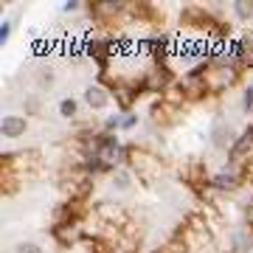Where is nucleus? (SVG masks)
<instances>
[{
	"mask_svg": "<svg viewBox=\"0 0 253 253\" xmlns=\"http://www.w3.org/2000/svg\"><path fill=\"white\" fill-rule=\"evenodd\" d=\"M251 251H253V231L242 222L231 234V253H251Z\"/></svg>",
	"mask_w": 253,
	"mask_h": 253,
	"instance_id": "8",
	"label": "nucleus"
},
{
	"mask_svg": "<svg viewBox=\"0 0 253 253\" xmlns=\"http://www.w3.org/2000/svg\"><path fill=\"white\" fill-rule=\"evenodd\" d=\"M239 68L236 65H211L206 73L208 79V87H211V93H222L228 90V87H234L236 82H239Z\"/></svg>",
	"mask_w": 253,
	"mask_h": 253,
	"instance_id": "3",
	"label": "nucleus"
},
{
	"mask_svg": "<svg viewBox=\"0 0 253 253\" xmlns=\"http://www.w3.org/2000/svg\"><path fill=\"white\" fill-rule=\"evenodd\" d=\"M11 31H14V20H3L0 23V45H9Z\"/></svg>",
	"mask_w": 253,
	"mask_h": 253,
	"instance_id": "12",
	"label": "nucleus"
},
{
	"mask_svg": "<svg viewBox=\"0 0 253 253\" xmlns=\"http://www.w3.org/2000/svg\"><path fill=\"white\" fill-rule=\"evenodd\" d=\"M138 124H141V116H138L135 110H132V113H126V116L121 118V129H124V132H129V129H135Z\"/></svg>",
	"mask_w": 253,
	"mask_h": 253,
	"instance_id": "13",
	"label": "nucleus"
},
{
	"mask_svg": "<svg viewBox=\"0 0 253 253\" xmlns=\"http://www.w3.org/2000/svg\"><path fill=\"white\" fill-rule=\"evenodd\" d=\"M0 132H3V138H9V141H17V138H23L28 132V118L26 116H14V113L3 116Z\"/></svg>",
	"mask_w": 253,
	"mask_h": 253,
	"instance_id": "6",
	"label": "nucleus"
},
{
	"mask_svg": "<svg viewBox=\"0 0 253 253\" xmlns=\"http://www.w3.org/2000/svg\"><path fill=\"white\" fill-rule=\"evenodd\" d=\"M110 101H113L110 87H104V84H99V82H93V84L84 87V104H87L90 110H104Z\"/></svg>",
	"mask_w": 253,
	"mask_h": 253,
	"instance_id": "5",
	"label": "nucleus"
},
{
	"mask_svg": "<svg viewBox=\"0 0 253 253\" xmlns=\"http://www.w3.org/2000/svg\"><path fill=\"white\" fill-rule=\"evenodd\" d=\"M251 34H253V31H251Z\"/></svg>",
	"mask_w": 253,
	"mask_h": 253,
	"instance_id": "18",
	"label": "nucleus"
},
{
	"mask_svg": "<svg viewBox=\"0 0 253 253\" xmlns=\"http://www.w3.org/2000/svg\"><path fill=\"white\" fill-rule=\"evenodd\" d=\"M14 253H45L37 242H17L14 245Z\"/></svg>",
	"mask_w": 253,
	"mask_h": 253,
	"instance_id": "14",
	"label": "nucleus"
},
{
	"mask_svg": "<svg viewBox=\"0 0 253 253\" xmlns=\"http://www.w3.org/2000/svg\"><path fill=\"white\" fill-rule=\"evenodd\" d=\"M208 138H211L214 149H219V152H228V149L234 146V141H236L239 135L234 132L231 121H222V118H217V121L211 124V129H208Z\"/></svg>",
	"mask_w": 253,
	"mask_h": 253,
	"instance_id": "4",
	"label": "nucleus"
},
{
	"mask_svg": "<svg viewBox=\"0 0 253 253\" xmlns=\"http://www.w3.org/2000/svg\"><path fill=\"white\" fill-rule=\"evenodd\" d=\"M231 9H234V14L239 20H251L253 17V0H234Z\"/></svg>",
	"mask_w": 253,
	"mask_h": 253,
	"instance_id": "11",
	"label": "nucleus"
},
{
	"mask_svg": "<svg viewBox=\"0 0 253 253\" xmlns=\"http://www.w3.org/2000/svg\"><path fill=\"white\" fill-rule=\"evenodd\" d=\"M113 189L116 191L132 189V169H118V172H113Z\"/></svg>",
	"mask_w": 253,
	"mask_h": 253,
	"instance_id": "9",
	"label": "nucleus"
},
{
	"mask_svg": "<svg viewBox=\"0 0 253 253\" xmlns=\"http://www.w3.org/2000/svg\"><path fill=\"white\" fill-rule=\"evenodd\" d=\"M242 186H245V172L231 166V163H225L217 174H211V189L217 191V194H234Z\"/></svg>",
	"mask_w": 253,
	"mask_h": 253,
	"instance_id": "2",
	"label": "nucleus"
},
{
	"mask_svg": "<svg viewBox=\"0 0 253 253\" xmlns=\"http://www.w3.org/2000/svg\"><path fill=\"white\" fill-rule=\"evenodd\" d=\"M242 208H245V219H242V222H245V225H248V228L253 231V194H251V197H248V200L242 203Z\"/></svg>",
	"mask_w": 253,
	"mask_h": 253,
	"instance_id": "15",
	"label": "nucleus"
},
{
	"mask_svg": "<svg viewBox=\"0 0 253 253\" xmlns=\"http://www.w3.org/2000/svg\"><path fill=\"white\" fill-rule=\"evenodd\" d=\"M76 9H87V3H82V0H68V3H62L65 14H73Z\"/></svg>",
	"mask_w": 253,
	"mask_h": 253,
	"instance_id": "17",
	"label": "nucleus"
},
{
	"mask_svg": "<svg viewBox=\"0 0 253 253\" xmlns=\"http://www.w3.org/2000/svg\"><path fill=\"white\" fill-rule=\"evenodd\" d=\"M90 9V17L101 26H113L116 20H124L126 11H129V3L126 0H93L87 3Z\"/></svg>",
	"mask_w": 253,
	"mask_h": 253,
	"instance_id": "1",
	"label": "nucleus"
},
{
	"mask_svg": "<svg viewBox=\"0 0 253 253\" xmlns=\"http://www.w3.org/2000/svg\"><path fill=\"white\" fill-rule=\"evenodd\" d=\"M76 113H79V101L73 99V96H65V99L59 101V116L71 121V118H76Z\"/></svg>",
	"mask_w": 253,
	"mask_h": 253,
	"instance_id": "10",
	"label": "nucleus"
},
{
	"mask_svg": "<svg viewBox=\"0 0 253 253\" xmlns=\"http://www.w3.org/2000/svg\"><path fill=\"white\" fill-rule=\"evenodd\" d=\"M149 118H152L155 126H169V124H174V118H177V107H169V104L161 99L149 107Z\"/></svg>",
	"mask_w": 253,
	"mask_h": 253,
	"instance_id": "7",
	"label": "nucleus"
},
{
	"mask_svg": "<svg viewBox=\"0 0 253 253\" xmlns=\"http://www.w3.org/2000/svg\"><path fill=\"white\" fill-rule=\"evenodd\" d=\"M242 107L248 110V113H253V84H248L242 93Z\"/></svg>",
	"mask_w": 253,
	"mask_h": 253,
	"instance_id": "16",
	"label": "nucleus"
}]
</instances>
